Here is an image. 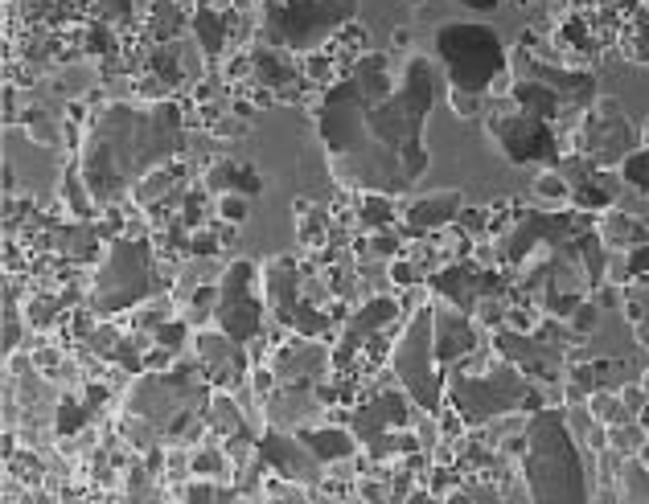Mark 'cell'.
I'll use <instances>...</instances> for the list:
<instances>
[{
    "instance_id": "1",
    "label": "cell",
    "mask_w": 649,
    "mask_h": 504,
    "mask_svg": "<svg viewBox=\"0 0 649 504\" xmlns=\"http://www.w3.org/2000/svg\"><path fill=\"white\" fill-rule=\"evenodd\" d=\"M445 70L415 53L391 70L387 53H362L317 99V132L333 181L350 193L408 197L427 172L424 128L445 99Z\"/></svg>"
},
{
    "instance_id": "2",
    "label": "cell",
    "mask_w": 649,
    "mask_h": 504,
    "mask_svg": "<svg viewBox=\"0 0 649 504\" xmlns=\"http://www.w3.org/2000/svg\"><path fill=\"white\" fill-rule=\"evenodd\" d=\"M186 156V107L177 99H161L149 107L137 103H103L86 119L79 144V172L91 185L95 202L116 205L144 172Z\"/></svg>"
},
{
    "instance_id": "3",
    "label": "cell",
    "mask_w": 649,
    "mask_h": 504,
    "mask_svg": "<svg viewBox=\"0 0 649 504\" xmlns=\"http://www.w3.org/2000/svg\"><path fill=\"white\" fill-rule=\"evenodd\" d=\"M522 480L530 501H588V464L567 410L543 406L527 419V452H522Z\"/></svg>"
},
{
    "instance_id": "4",
    "label": "cell",
    "mask_w": 649,
    "mask_h": 504,
    "mask_svg": "<svg viewBox=\"0 0 649 504\" xmlns=\"http://www.w3.org/2000/svg\"><path fill=\"white\" fill-rule=\"evenodd\" d=\"M263 300L284 333H300L308 340H333L338 320L329 312V300H338V296L329 291L324 271H317L312 263H300L292 254H272L263 263Z\"/></svg>"
},
{
    "instance_id": "5",
    "label": "cell",
    "mask_w": 649,
    "mask_h": 504,
    "mask_svg": "<svg viewBox=\"0 0 649 504\" xmlns=\"http://www.w3.org/2000/svg\"><path fill=\"white\" fill-rule=\"evenodd\" d=\"M530 394V377L514 361L497 353L494 345L477 353H469L448 370L445 398L461 410L469 427H485V422L502 419V415H527L522 403Z\"/></svg>"
},
{
    "instance_id": "6",
    "label": "cell",
    "mask_w": 649,
    "mask_h": 504,
    "mask_svg": "<svg viewBox=\"0 0 649 504\" xmlns=\"http://www.w3.org/2000/svg\"><path fill=\"white\" fill-rule=\"evenodd\" d=\"M156 267H161V259L153 251V238H132V235L111 238L103 247L95 271H91L86 303L99 312V320L128 316L137 303H144L149 296L161 291Z\"/></svg>"
},
{
    "instance_id": "7",
    "label": "cell",
    "mask_w": 649,
    "mask_h": 504,
    "mask_svg": "<svg viewBox=\"0 0 649 504\" xmlns=\"http://www.w3.org/2000/svg\"><path fill=\"white\" fill-rule=\"evenodd\" d=\"M436 62L452 91H469V95H485V99L510 74V53L502 46V34L481 21L440 25L436 29Z\"/></svg>"
},
{
    "instance_id": "8",
    "label": "cell",
    "mask_w": 649,
    "mask_h": 504,
    "mask_svg": "<svg viewBox=\"0 0 649 504\" xmlns=\"http://www.w3.org/2000/svg\"><path fill=\"white\" fill-rule=\"evenodd\" d=\"M256 34L263 46L305 58L324 50L329 37L358 21V0H259Z\"/></svg>"
},
{
    "instance_id": "9",
    "label": "cell",
    "mask_w": 649,
    "mask_h": 504,
    "mask_svg": "<svg viewBox=\"0 0 649 504\" xmlns=\"http://www.w3.org/2000/svg\"><path fill=\"white\" fill-rule=\"evenodd\" d=\"M391 373L394 382L408 389L411 403L436 415L445 406V389H448V373L436 357V336H432V303L415 308L403 316V328L394 333V349H391Z\"/></svg>"
},
{
    "instance_id": "10",
    "label": "cell",
    "mask_w": 649,
    "mask_h": 504,
    "mask_svg": "<svg viewBox=\"0 0 649 504\" xmlns=\"http://www.w3.org/2000/svg\"><path fill=\"white\" fill-rule=\"evenodd\" d=\"M263 320H268V300H263V263L251 259H235L226 263L219 275V308H214V324L226 336H235L239 345H251L263 336Z\"/></svg>"
},
{
    "instance_id": "11",
    "label": "cell",
    "mask_w": 649,
    "mask_h": 504,
    "mask_svg": "<svg viewBox=\"0 0 649 504\" xmlns=\"http://www.w3.org/2000/svg\"><path fill=\"white\" fill-rule=\"evenodd\" d=\"M485 132L494 135L497 152L514 160V165H559L564 148H559V135L551 128V119H539L514 107L510 99H502L497 107L485 111Z\"/></svg>"
},
{
    "instance_id": "12",
    "label": "cell",
    "mask_w": 649,
    "mask_h": 504,
    "mask_svg": "<svg viewBox=\"0 0 649 504\" xmlns=\"http://www.w3.org/2000/svg\"><path fill=\"white\" fill-rule=\"evenodd\" d=\"M571 140H576L580 156L597 160L600 168H613L637 148V128L629 123V116L621 111L616 99H592L576 119Z\"/></svg>"
},
{
    "instance_id": "13",
    "label": "cell",
    "mask_w": 649,
    "mask_h": 504,
    "mask_svg": "<svg viewBox=\"0 0 649 504\" xmlns=\"http://www.w3.org/2000/svg\"><path fill=\"white\" fill-rule=\"evenodd\" d=\"M427 287H432V296L436 300L452 303V308H461V312H477L481 300H489V296H506V275L502 267H481L477 259H457V263H445V267H436L427 275Z\"/></svg>"
},
{
    "instance_id": "14",
    "label": "cell",
    "mask_w": 649,
    "mask_h": 504,
    "mask_svg": "<svg viewBox=\"0 0 649 504\" xmlns=\"http://www.w3.org/2000/svg\"><path fill=\"white\" fill-rule=\"evenodd\" d=\"M193 357L202 361V373L210 377L214 389H243L247 377H251V349L239 345L235 336H226L219 324L210 328H198L193 333Z\"/></svg>"
},
{
    "instance_id": "15",
    "label": "cell",
    "mask_w": 649,
    "mask_h": 504,
    "mask_svg": "<svg viewBox=\"0 0 649 504\" xmlns=\"http://www.w3.org/2000/svg\"><path fill=\"white\" fill-rule=\"evenodd\" d=\"M259 455L268 459V471H280V476H288V480L308 484V488L321 484L324 471H329L321 459L300 443L296 431L272 427V422H263V431H259Z\"/></svg>"
},
{
    "instance_id": "16",
    "label": "cell",
    "mask_w": 649,
    "mask_h": 504,
    "mask_svg": "<svg viewBox=\"0 0 649 504\" xmlns=\"http://www.w3.org/2000/svg\"><path fill=\"white\" fill-rule=\"evenodd\" d=\"M432 336H436V357L445 370H452L457 361H464L485 345V328L477 320L445 300H432Z\"/></svg>"
},
{
    "instance_id": "17",
    "label": "cell",
    "mask_w": 649,
    "mask_h": 504,
    "mask_svg": "<svg viewBox=\"0 0 649 504\" xmlns=\"http://www.w3.org/2000/svg\"><path fill=\"white\" fill-rule=\"evenodd\" d=\"M464 209L461 189H436V193H415L408 205H399V226L408 238L420 235H436V230H448L457 226Z\"/></svg>"
},
{
    "instance_id": "18",
    "label": "cell",
    "mask_w": 649,
    "mask_h": 504,
    "mask_svg": "<svg viewBox=\"0 0 649 504\" xmlns=\"http://www.w3.org/2000/svg\"><path fill=\"white\" fill-rule=\"evenodd\" d=\"M140 95L149 103L173 99L186 91V67H181V37L177 41H153L140 62Z\"/></svg>"
},
{
    "instance_id": "19",
    "label": "cell",
    "mask_w": 649,
    "mask_h": 504,
    "mask_svg": "<svg viewBox=\"0 0 649 504\" xmlns=\"http://www.w3.org/2000/svg\"><path fill=\"white\" fill-rule=\"evenodd\" d=\"M189 34L198 37L205 62L210 67H223V58L239 46V9L235 4H193V21H189Z\"/></svg>"
},
{
    "instance_id": "20",
    "label": "cell",
    "mask_w": 649,
    "mask_h": 504,
    "mask_svg": "<svg viewBox=\"0 0 649 504\" xmlns=\"http://www.w3.org/2000/svg\"><path fill=\"white\" fill-rule=\"evenodd\" d=\"M296 435L305 443L308 452L321 459L324 468H333V464H342V459H354L362 452L358 435L345 427V422H305V427H296Z\"/></svg>"
},
{
    "instance_id": "21",
    "label": "cell",
    "mask_w": 649,
    "mask_h": 504,
    "mask_svg": "<svg viewBox=\"0 0 649 504\" xmlns=\"http://www.w3.org/2000/svg\"><path fill=\"white\" fill-rule=\"evenodd\" d=\"M202 185L210 197L219 193H243V197H256L263 181H259V168L247 165V160H235V156H214L210 165L202 168Z\"/></svg>"
},
{
    "instance_id": "22",
    "label": "cell",
    "mask_w": 649,
    "mask_h": 504,
    "mask_svg": "<svg viewBox=\"0 0 649 504\" xmlns=\"http://www.w3.org/2000/svg\"><path fill=\"white\" fill-rule=\"evenodd\" d=\"M189 165L186 156H177V160H169V165H156L153 172H144L137 185H132V193H128V202L137 205V209H149V205L165 202L169 193H177L181 185H189Z\"/></svg>"
},
{
    "instance_id": "23",
    "label": "cell",
    "mask_w": 649,
    "mask_h": 504,
    "mask_svg": "<svg viewBox=\"0 0 649 504\" xmlns=\"http://www.w3.org/2000/svg\"><path fill=\"white\" fill-rule=\"evenodd\" d=\"M597 235L609 251L629 254V251H637L641 242H649V226L637 218V214H629V209H609V214L597 221Z\"/></svg>"
},
{
    "instance_id": "24",
    "label": "cell",
    "mask_w": 649,
    "mask_h": 504,
    "mask_svg": "<svg viewBox=\"0 0 649 504\" xmlns=\"http://www.w3.org/2000/svg\"><path fill=\"white\" fill-rule=\"evenodd\" d=\"M189 21H193V9H189L186 0H153L149 25H144V46H153V41H177L189 29Z\"/></svg>"
},
{
    "instance_id": "25",
    "label": "cell",
    "mask_w": 649,
    "mask_h": 504,
    "mask_svg": "<svg viewBox=\"0 0 649 504\" xmlns=\"http://www.w3.org/2000/svg\"><path fill=\"white\" fill-rule=\"evenodd\" d=\"M58 202H62V209H67L74 221H99L103 205L95 202L91 185L83 181V172H79V160H74V165H67L62 181H58Z\"/></svg>"
},
{
    "instance_id": "26",
    "label": "cell",
    "mask_w": 649,
    "mask_h": 504,
    "mask_svg": "<svg viewBox=\"0 0 649 504\" xmlns=\"http://www.w3.org/2000/svg\"><path fill=\"white\" fill-rule=\"evenodd\" d=\"M506 99H510L514 107L530 111V116L551 119V123L564 116V107H567V103L559 99V95H555L547 83H539V79H530V74H527V79H518V83L510 86V95H506Z\"/></svg>"
},
{
    "instance_id": "27",
    "label": "cell",
    "mask_w": 649,
    "mask_h": 504,
    "mask_svg": "<svg viewBox=\"0 0 649 504\" xmlns=\"http://www.w3.org/2000/svg\"><path fill=\"white\" fill-rule=\"evenodd\" d=\"M205 427H210V439H219V443L247 431V415H243V406L235 403L231 389H214L210 394V403H205Z\"/></svg>"
},
{
    "instance_id": "28",
    "label": "cell",
    "mask_w": 649,
    "mask_h": 504,
    "mask_svg": "<svg viewBox=\"0 0 649 504\" xmlns=\"http://www.w3.org/2000/svg\"><path fill=\"white\" fill-rule=\"evenodd\" d=\"M338 221H333V209H321L312 202H296V238L305 251H321L324 242L333 238Z\"/></svg>"
},
{
    "instance_id": "29",
    "label": "cell",
    "mask_w": 649,
    "mask_h": 504,
    "mask_svg": "<svg viewBox=\"0 0 649 504\" xmlns=\"http://www.w3.org/2000/svg\"><path fill=\"white\" fill-rule=\"evenodd\" d=\"M95 415L99 410H91L83 394H58V403H54V439H70L86 431Z\"/></svg>"
},
{
    "instance_id": "30",
    "label": "cell",
    "mask_w": 649,
    "mask_h": 504,
    "mask_svg": "<svg viewBox=\"0 0 649 504\" xmlns=\"http://www.w3.org/2000/svg\"><path fill=\"white\" fill-rule=\"evenodd\" d=\"M399 197L391 193H354V214H358V230H387L399 226Z\"/></svg>"
},
{
    "instance_id": "31",
    "label": "cell",
    "mask_w": 649,
    "mask_h": 504,
    "mask_svg": "<svg viewBox=\"0 0 649 504\" xmlns=\"http://www.w3.org/2000/svg\"><path fill=\"white\" fill-rule=\"evenodd\" d=\"M625 316L633 324V336L649 345V271L625 284Z\"/></svg>"
},
{
    "instance_id": "32",
    "label": "cell",
    "mask_w": 649,
    "mask_h": 504,
    "mask_svg": "<svg viewBox=\"0 0 649 504\" xmlns=\"http://www.w3.org/2000/svg\"><path fill=\"white\" fill-rule=\"evenodd\" d=\"M530 193H534V202H547V209H567L571 197H576V189L567 185V177H564V168L559 165L543 168V172L534 177Z\"/></svg>"
},
{
    "instance_id": "33",
    "label": "cell",
    "mask_w": 649,
    "mask_h": 504,
    "mask_svg": "<svg viewBox=\"0 0 649 504\" xmlns=\"http://www.w3.org/2000/svg\"><path fill=\"white\" fill-rule=\"evenodd\" d=\"M79 50L91 58H111V53H120V29L86 17V25L79 29Z\"/></svg>"
},
{
    "instance_id": "34",
    "label": "cell",
    "mask_w": 649,
    "mask_h": 504,
    "mask_svg": "<svg viewBox=\"0 0 649 504\" xmlns=\"http://www.w3.org/2000/svg\"><path fill=\"white\" fill-rule=\"evenodd\" d=\"M25 312H17V284H13V275L4 279V357H17V345H21V333H25Z\"/></svg>"
},
{
    "instance_id": "35",
    "label": "cell",
    "mask_w": 649,
    "mask_h": 504,
    "mask_svg": "<svg viewBox=\"0 0 649 504\" xmlns=\"http://www.w3.org/2000/svg\"><path fill=\"white\" fill-rule=\"evenodd\" d=\"M214 308H219V284H198V291L181 303V316L193 328H210L214 324Z\"/></svg>"
},
{
    "instance_id": "36",
    "label": "cell",
    "mask_w": 649,
    "mask_h": 504,
    "mask_svg": "<svg viewBox=\"0 0 649 504\" xmlns=\"http://www.w3.org/2000/svg\"><path fill=\"white\" fill-rule=\"evenodd\" d=\"M86 17L103 21L111 29H128L137 21V4L132 0H86Z\"/></svg>"
},
{
    "instance_id": "37",
    "label": "cell",
    "mask_w": 649,
    "mask_h": 504,
    "mask_svg": "<svg viewBox=\"0 0 649 504\" xmlns=\"http://www.w3.org/2000/svg\"><path fill=\"white\" fill-rule=\"evenodd\" d=\"M588 403H592V419L609 431V427H621V422H629V406L621 403V394L613 389H597V394H588Z\"/></svg>"
},
{
    "instance_id": "38",
    "label": "cell",
    "mask_w": 649,
    "mask_h": 504,
    "mask_svg": "<svg viewBox=\"0 0 649 504\" xmlns=\"http://www.w3.org/2000/svg\"><path fill=\"white\" fill-rule=\"evenodd\" d=\"M616 172H621V181L633 189V193H646L649 197V144L646 148H633L621 165H616Z\"/></svg>"
},
{
    "instance_id": "39",
    "label": "cell",
    "mask_w": 649,
    "mask_h": 504,
    "mask_svg": "<svg viewBox=\"0 0 649 504\" xmlns=\"http://www.w3.org/2000/svg\"><path fill=\"white\" fill-rule=\"evenodd\" d=\"M21 123H25V132H30V140L34 144H42V148H50V144H58V123H54V116L46 111V107H34V111H25L21 116Z\"/></svg>"
},
{
    "instance_id": "40",
    "label": "cell",
    "mask_w": 649,
    "mask_h": 504,
    "mask_svg": "<svg viewBox=\"0 0 649 504\" xmlns=\"http://www.w3.org/2000/svg\"><path fill=\"white\" fill-rule=\"evenodd\" d=\"M387 279H391L394 291H408V287L424 284V271H420V263L403 251V254H394V259H387Z\"/></svg>"
},
{
    "instance_id": "41",
    "label": "cell",
    "mask_w": 649,
    "mask_h": 504,
    "mask_svg": "<svg viewBox=\"0 0 649 504\" xmlns=\"http://www.w3.org/2000/svg\"><path fill=\"white\" fill-rule=\"evenodd\" d=\"M214 218L226 221V226H243V221L251 218V202L243 193H219L214 197Z\"/></svg>"
},
{
    "instance_id": "42",
    "label": "cell",
    "mask_w": 649,
    "mask_h": 504,
    "mask_svg": "<svg viewBox=\"0 0 649 504\" xmlns=\"http://www.w3.org/2000/svg\"><path fill=\"white\" fill-rule=\"evenodd\" d=\"M58 316H62V300H54V296H37V300H30V308H25V320L34 324L37 333L54 328Z\"/></svg>"
},
{
    "instance_id": "43",
    "label": "cell",
    "mask_w": 649,
    "mask_h": 504,
    "mask_svg": "<svg viewBox=\"0 0 649 504\" xmlns=\"http://www.w3.org/2000/svg\"><path fill=\"white\" fill-rule=\"evenodd\" d=\"M205 132L214 135V140H243V135L251 132V128H247V116H239V111L231 107V111H223V116L214 119Z\"/></svg>"
},
{
    "instance_id": "44",
    "label": "cell",
    "mask_w": 649,
    "mask_h": 504,
    "mask_svg": "<svg viewBox=\"0 0 649 504\" xmlns=\"http://www.w3.org/2000/svg\"><path fill=\"white\" fill-rule=\"evenodd\" d=\"M226 242H219V230H193L189 235V259H219V251H223Z\"/></svg>"
},
{
    "instance_id": "45",
    "label": "cell",
    "mask_w": 649,
    "mask_h": 504,
    "mask_svg": "<svg viewBox=\"0 0 649 504\" xmlns=\"http://www.w3.org/2000/svg\"><path fill=\"white\" fill-rule=\"evenodd\" d=\"M445 99L461 119H477L481 111H485V95H469V91H452V86H448Z\"/></svg>"
},
{
    "instance_id": "46",
    "label": "cell",
    "mask_w": 649,
    "mask_h": 504,
    "mask_svg": "<svg viewBox=\"0 0 649 504\" xmlns=\"http://www.w3.org/2000/svg\"><path fill=\"white\" fill-rule=\"evenodd\" d=\"M247 386L256 389L259 398H268V394L280 386V373H275L272 365H251V377H247Z\"/></svg>"
},
{
    "instance_id": "47",
    "label": "cell",
    "mask_w": 649,
    "mask_h": 504,
    "mask_svg": "<svg viewBox=\"0 0 649 504\" xmlns=\"http://www.w3.org/2000/svg\"><path fill=\"white\" fill-rule=\"evenodd\" d=\"M457 226H461L464 235H489V209H469V205H464L461 209V218H457Z\"/></svg>"
},
{
    "instance_id": "48",
    "label": "cell",
    "mask_w": 649,
    "mask_h": 504,
    "mask_svg": "<svg viewBox=\"0 0 649 504\" xmlns=\"http://www.w3.org/2000/svg\"><path fill=\"white\" fill-rule=\"evenodd\" d=\"M30 365H34L42 377H54V370L62 365V353H58V349H50V345H37L34 357H30Z\"/></svg>"
},
{
    "instance_id": "49",
    "label": "cell",
    "mask_w": 649,
    "mask_h": 504,
    "mask_svg": "<svg viewBox=\"0 0 649 504\" xmlns=\"http://www.w3.org/2000/svg\"><path fill=\"white\" fill-rule=\"evenodd\" d=\"M177 357L181 353H173V349H165V345H149V349H144V370H173V365H177Z\"/></svg>"
},
{
    "instance_id": "50",
    "label": "cell",
    "mask_w": 649,
    "mask_h": 504,
    "mask_svg": "<svg viewBox=\"0 0 649 504\" xmlns=\"http://www.w3.org/2000/svg\"><path fill=\"white\" fill-rule=\"evenodd\" d=\"M597 320H600V312H597V303L592 300H580V308H576V312H571V328H576V333H592V328H597Z\"/></svg>"
},
{
    "instance_id": "51",
    "label": "cell",
    "mask_w": 649,
    "mask_h": 504,
    "mask_svg": "<svg viewBox=\"0 0 649 504\" xmlns=\"http://www.w3.org/2000/svg\"><path fill=\"white\" fill-rule=\"evenodd\" d=\"M646 271H649V242H641L637 251L625 254V284L637 279V275H646Z\"/></svg>"
},
{
    "instance_id": "52",
    "label": "cell",
    "mask_w": 649,
    "mask_h": 504,
    "mask_svg": "<svg viewBox=\"0 0 649 504\" xmlns=\"http://www.w3.org/2000/svg\"><path fill=\"white\" fill-rule=\"evenodd\" d=\"M4 123H17V83L4 86Z\"/></svg>"
},
{
    "instance_id": "53",
    "label": "cell",
    "mask_w": 649,
    "mask_h": 504,
    "mask_svg": "<svg viewBox=\"0 0 649 504\" xmlns=\"http://www.w3.org/2000/svg\"><path fill=\"white\" fill-rule=\"evenodd\" d=\"M457 4L473 9V13H494V9H497V0H457Z\"/></svg>"
},
{
    "instance_id": "54",
    "label": "cell",
    "mask_w": 649,
    "mask_h": 504,
    "mask_svg": "<svg viewBox=\"0 0 649 504\" xmlns=\"http://www.w3.org/2000/svg\"><path fill=\"white\" fill-rule=\"evenodd\" d=\"M408 41H411V29H399V34H394V46H399V50H403Z\"/></svg>"
},
{
    "instance_id": "55",
    "label": "cell",
    "mask_w": 649,
    "mask_h": 504,
    "mask_svg": "<svg viewBox=\"0 0 649 504\" xmlns=\"http://www.w3.org/2000/svg\"><path fill=\"white\" fill-rule=\"evenodd\" d=\"M641 386H646V394H649V373H646V382H641Z\"/></svg>"
},
{
    "instance_id": "56",
    "label": "cell",
    "mask_w": 649,
    "mask_h": 504,
    "mask_svg": "<svg viewBox=\"0 0 649 504\" xmlns=\"http://www.w3.org/2000/svg\"><path fill=\"white\" fill-rule=\"evenodd\" d=\"M646 140H649V123H646Z\"/></svg>"
}]
</instances>
